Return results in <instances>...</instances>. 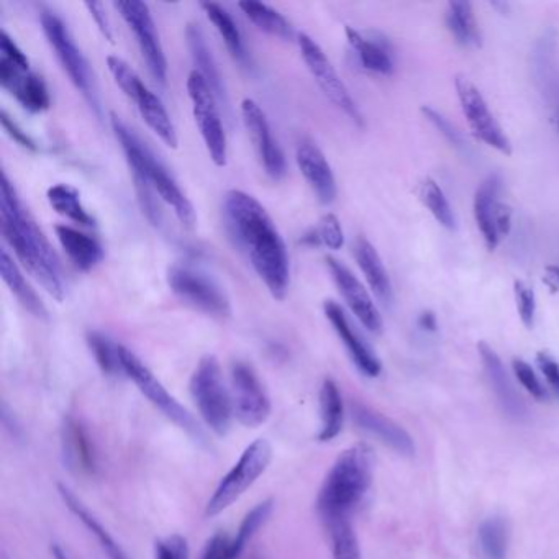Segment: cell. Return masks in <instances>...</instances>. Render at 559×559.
<instances>
[{
    "label": "cell",
    "mask_w": 559,
    "mask_h": 559,
    "mask_svg": "<svg viewBox=\"0 0 559 559\" xmlns=\"http://www.w3.org/2000/svg\"><path fill=\"white\" fill-rule=\"evenodd\" d=\"M223 217L235 245L245 253L274 299H286L291 268L281 233L260 200L243 191H230L223 202Z\"/></svg>",
    "instance_id": "cell-1"
},
{
    "label": "cell",
    "mask_w": 559,
    "mask_h": 559,
    "mask_svg": "<svg viewBox=\"0 0 559 559\" xmlns=\"http://www.w3.org/2000/svg\"><path fill=\"white\" fill-rule=\"evenodd\" d=\"M0 228L7 245L14 250L23 268L45 287L56 300L64 299L63 269L60 258L28 214L15 187L2 173L0 181Z\"/></svg>",
    "instance_id": "cell-2"
},
{
    "label": "cell",
    "mask_w": 559,
    "mask_h": 559,
    "mask_svg": "<svg viewBox=\"0 0 559 559\" xmlns=\"http://www.w3.org/2000/svg\"><path fill=\"white\" fill-rule=\"evenodd\" d=\"M110 123L114 128L115 137L122 145L123 153L127 156L128 166L132 169L135 191L143 214L153 225L161 222V210L155 194L160 196L166 204L174 210L182 227L192 230L196 227V210L191 200L181 191L178 182L174 181L168 168L156 158L155 153L138 138L137 133L112 114Z\"/></svg>",
    "instance_id": "cell-3"
},
{
    "label": "cell",
    "mask_w": 559,
    "mask_h": 559,
    "mask_svg": "<svg viewBox=\"0 0 559 559\" xmlns=\"http://www.w3.org/2000/svg\"><path fill=\"white\" fill-rule=\"evenodd\" d=\"M373 451L368 445L351 446L338 456L317 496L323 522L350 519L373 482Z\"/></svg>",
    "instance_id": "cell-4"
},
{
    "label": "cell",
    "mask_w": 559,
    "mask_h": 559,
    "mask_svg": "<svg viewBox=\"0 0 559 559\" xmlns=\"http://www.w3.org/2000/svg\"><path fill=\"white\" fill-rule=\"evenodd\" d=\"M191 396L196 402L200 417L205 425L219 437H225L235 417L232 394L228 392L223 379L222 368L214 355H207L199 361L192 374Z\"/></svg>",
    "instance_id": "cell-5"
},
{
    "label": "cell",
    "mask_w": 559,
    "mask_h": 559,
    "mask_svg": "<svg viewBox=\"0 0 559 559\" xmlns=\"http://www.w3.org/2000/svg\"><path fill=\"white\" fill-rule=\"evenodd\" d=\"M271 460H273V448L268 440L258 438L250 446H246L240 460L223 476L205 505V517L214 519L230 509L266 473Z\"/></svg>",
    "instance_id": "cell-6"
},
{
    "label": "cell",
    "mask_w": 559,
    "mask_h": 559,
    "mask_svg": "<svg viewBox=\"0 0 559 559\" xmlns=\"http://www.w3.org/2000/svg\"><path fill=\"white\" fill-rule=\"evenodd\" d=\"M120 361L125 378L132 379L141 394L150 400L156 409L161 410L166 419L176 423L182 432L194 438L199 445H207V437L199 422L169 394L168 389L156 379L155 374L151 373L148 366L133 351L128 350L127 346L120 345Z\"/></svg>",
    "instance_id": "cell-7"
},
{
    "label": "cell",
    "mask_w": 559,
    "mask_h": 559,
    "mask_svg": "<svg viewBox=\"0 0 559 559\" xmlns=\"http://www.w3.org/2000/svg\"><path fill=\"white\" fill-rule=\"evenodd\" d=\"M107 66L123 94L137 104L141 119L145 120L146 125L160 137L164 145L176 150L179 143L178 133L160 97L151 92L145 82L141 81L137 71L119 56H109Z\"/></svg>",
    "instance_id": "cell-8"
},
{
    "label": "cell",
    "mask_w": 559,
    "mask_h": 559,
    "mask_svg": "<svg viewBox=\"0 0 559 559\" xmlns=\"http://www.w3.org/2000/svg\"><path fill=\"white\" fill-rule=\"evenodd\" d=\"M41 27L45 32L46 40L55 50L56 58L60 60L61 66L73 82L74 87L81 92L87 104L91 105V109L96 112L97 117H102L99 94H97L91 64L86 60V56L82 55L78 45L74 43L68 27L64 25L63 20L58 15L48 12V10L41 14Z\"/></svg>",
    "instance_id": "cell-9"
},
{
    "label": "cell",
    "mask_w": 559,
    "mask_h": 559,
    "mask_svg": "<svg viewBox=\"0 0 559 559\" xmlns=\"http://www.w3.org/2000/svg\"><path fill=\"white\" fill-rule=\"evenodd\" d=\"M169 289L174 296L191 305L196 310L227 319L232 314L230 300L222 287L210 278L209 274L194 268L191 264H174L168 271Z\"/></svg>",
    "instance_id": "cell-10"
},
{
    "label": "cell",
    "mask_w": 559,
    "mask_h": 559,
    "mask_svg": "<svg viewBox=\"0 0 559 559\" xmlns=\"http://www.w3.org/2000/svg\"><path fill=\"white\" fill-rule=\"evenodd\" d=\"M187 92L191 97L192 112L196 117L197 127L207 146L210 158L214 161L215 166L225 168L228 156L227 135H225V128H223L219 107H217L219 100L196 69L191 71L187 78Z\"/></svg>",
    "instance_id": "cell-11"
},
{
    "label": "cell",
    "mask_w": 559,
    "mask_h": 559,
    "mask_svg": "<svg viewBox=\"0 0 559 559\" xmlns=\"http://www.w3.org/2000/svg\"><path fill=\"white\" fill-rule=\"evenodd\" d=\"M297 43H299L302 60L307 64L310 74L314 76L315 82L319 84L325 97L337 109H340L351 122L358 127H364V117L361 114L360 107L351 97L348 87L345 86V82L341 81L337 69L333 68L332 61L328 60L319 43L305 33H300L297 37Z\"/></svg>",
    "instance_id": "cell-12"
},
{
    "label": "cell",
    "mask_w": 559,
    "mask_h": 559,
    "mask_svg": "<svg viewBox=\"0 0 559 559\" xmlns=\"http://www.w3.org/2000/svg\"><path fill=\"white\" fill-rule=\"evenodd\" d=\"M456 94L460 100L461 110L468 120L469 130L474 137L484 145L491 146L494 150L512 155V141L507 137L504 128L500 127L496 115L492 114L486 99L482 96L476 84L469 81L466 76L458 74L455 79Z\"/></svg>",
    "instance_id": "cell-13"
},
{
    "label": "cell",
    "mask_w": 559,
    "mask_h": 559,
    "mask_svg": "<svg viewBox=\"0 0 559 559\" xmlns=\"http://www.w3.org/2000/svg\"><path fill=\"white\" fill-rule=\"evenodd\" d=\"M502 184L500 174H491L474 194V219L489 251H496L500 240L507 237L512 228V207L499 199Z\"/></svg>",
    "instance_id": "cell-14"
},
{
    "label": "cell",
    "mask_w": 559,
    "mask_h": 559,
    "mask_svg": "<svg viewBox=\"0 0 559 559\" xmlns=\"http://www.w3.org/2000/svg\"><path fill=\"white\" fill-rule=\"evenodd\" d=\"M115 9L119 10L122 19L127 22L128 27L135 33L141 56L146 66L150 69L151 76L166 86L168 81V61L164 56L161 46L160 35L156 30L155 20L151 10L145 2L140 0H127V2H115Z\"/></svg>",
    "instance_id": "cell-15"
},
{
    "label": "cell",
    "mask_w": 559,
    "mask_h": 559,
    "mask_svg": "<svg viewBox=\"0 0 559 559\" xmlns=\"http://www.w3.org/2000/svg\"><path fill=\"white\" fill-rule=\"evenodd\" d=\"M232 399L235 419L248 428H258L268 422L271 415V399L250 364L238 361L233 364Z\"/></svg>",
    "instance_id": "cell-16"
},
{
    "label": "cell",
    "mask_w": 559,
    "mask_h": 559,
    "mask_svg": "<svg viewBox=\"0 0 559 559\" xmlns=\"http://www.w3.org/2000/svg\"><path fill=\"white\" fill-rule=\"evenodd\" d=\"M241 115L251 140L255 143L256 153L260 156L261 166L274 181L284 178L286 174V158L278 141L274 140L269 127L268 117L260 104L253 99L241 102Z\"/></svg>",
    "instance_id": "cell-17"
},
{
    "label": "cell",
    "mask_w": 559,
    "mask_h": 559,
    "mask_svg": "<svg viewBox=\"0 0 559 559\" xmlns=\"http://www.w3.org/2000/svg\"><path fill=\"white\" fill-rule=\"evenodd\" d=\"M325 261H327L328 269H330L333 281L337 284L341 297L345 299L353 315L360 320L366 330L374 335H379L384 323H382L381 314L374 304L373 297L369 296L368 289L361 284L355 274L351 273V269L346 268L345 264L338 261L337 258L327 256Z\"/></svg>",
    "instance_id": "cell-18"
},
{
    "label": "cell",
    "mask_w": 559,
    "mask_h": 559,
    "mask_svg": "<svg viewBox=\"0 0 559 559\" xmlns=\"http://www.w3.org/2000/svg\"><path fill=\"white\" fill-rule=\"evenodd\" d=\"M0 84L28 112L40 114L51 107L50 91L43 78L5 58H0Z\"/></svg>",
    "instance_id": "cell-19"
},
{
    "label": "cell",
    "mask_w": 559,
    "mask_h": 559,
    "mask_svg": "<svg viewBox=\"0 0 559 559\" xmlns=\"http://www.w3.org/2000/svg\"><path fill=\"white\" fill-rule=\"evenodd\" d=\"M61 450H63L64 464L69 471L82 478L96 476L99 461H97L96 446L91 435L81 420L68 417L61 427Z\"/></svg>",
    "instance_id": "cell-20"
},
{
    "label": "cell",
    "mask_w": 559,
    "mask_h": 559,
    "mask_svg": "<svg viewBox=\"0 0 559 559\" xmlns=\"http://www.w3.org/2000/svg\"><path fill=\"white\" fill-rule=\"evenodd\" d=\"M328 322L332 323L333 330L337 332L340 340L343 341L346 351L350 353V358L355 363L360 373L368 378H378L382 371V364L374 351L369 348L368 343L358 335L355 328L351 327L350 320L346 317L345 310L341 309L340 304L335 300H327L323 305Z\"/></svg>",
    "instance_id": "cell-21"
},
{
    "label": "cell",
    "mask_w": 559,
    "mask_h": 559,
    "mask_svg": "<svg viewBox=\"0 0 559 559\" xmlns=\"http://www.w3.org/2000/svg\"><path fill=\"white\" fill-rule=\"evenodd\" d=\"M297 166L305 181L323 205L332 204L337 197V181L332 166L314 141H300L296 151Z\"/></svg>",
    "instance_id": "cell-22"
},
{
    "label": "cell",
    "mask_w": 559,
    "mask_h": 559,
    "mask_svg": "<svg viewBox=\"0 0 559 559\" xmlns=\"http://www.w3.org/2000/svg\"><path fill=\"white\" fill-rule=\"evenodd\" d=\"M345 33L351 50L355 51L356 58L363 69L369 73L379 74V76L394 74L396 60H394V48H392L391 41L382 37L381 33H364L353 27H346Z\"/></svg>",
    "instance_id": "cell-23"
},
{
    "label": "cell",
    "mask_w": 559,
    "mask_h": 559,
    "mask_svg": "<svg viewBox=\"0 0 559 559\" xmlns=\"http://www.w3.org/2000/svg\"><path fill=\"white\" fill-rule=\"evenodd\" d=\"M478 351L484 369H486L489 384H491L492 391L496 394L505 415L512 420H517V422L527 419V407L523 404L519 392L515 391L514 384L510 381L509 374L505 371L504 363L500 360L496 350H492L491 346L481 341L478 345Z\"/></svg>",
    "instance_id": "cell-24"
},
{
    "label": "cell",
    "mask_w": 559,
    "mask_h": 559,
    "mask_svg": "<svg viewBox=\"0 0 559 559\" xmlns=\"http://www.w3.org/2000/svg\"><path fill=\"white\" fill-rule=\"evenodd\" d=\"M351 415H353V420L361 430L378 438L381 443L389 446L399 455H415L414 440L409 433L405 432L404 428L400 427L399 423L387 419L384 415L363 404H353Z\"/></svg>",
    "instance_id": "cell-25"
},
{
    "label": "cell",
    "mask_w": 559,
    "mask_h": 559,
    "mask_svg": "<svg viewBox=\"0 0 559 559\" xmlns=\"http://www.w3.org/2000/svg\"><path fill=\"white\" fill-rule=\"evenodd\" d=\"M187 46L191 51L192 60L196 64L197 73L205 79L210 89L214 92L219 104L228 107V96L225 84H223L222 74H220L219 64L215 61L209 43L205 40L204 32L197 23H189L186 28Z\"/></svg>",
    "instance_id": "cell-26"
},
{
    "label": "cell",
    "mask_w": 559,
    "mask_h": 559,
    "mask_svg": "<svg viewBox=\"0 0 559 559\" xmlns=\"http://www.w3.org/2000/svg\"><path fill=\"white\" fill-rule=\"evenodd\" d=\"M353 255L374 296L378 297L382 305H391L394 300L391 278L373 243L364 237L356 238Z\"/></svg>",
    "instance_id": "cell-27"
},
{
    "label": "cell",
    "mask_w": 559,
    "mask_h": 559,
    "mask_svg": "<svg viewBox=\"0 0 559 559\" xmlns=\"http://www.w3.org/2000/svg\"><path fill=\"white\" fill-rule=\"evenodd\" d=\"M55 232L64 253L82 273H89L104 260V248L96 238L89 237L86 233L79 232L78 228L69 225H56Z\"/></svg>",
    "instance_id": "cell-28"
},
{
    "label": "cell",
    "mask_w": 559,
    "mask_h": 559,
    "mask_svg": "<svg viewBox=\"0 0 559 559\" xmlns=\"http://www.w3.org/2000/svg\"><path fill=\"white\" fill-rule=\"evenodd\" d=\"M58 492H60L61 500L68 507L69 512L99 541L100 548L105 551L107 558L128 559L127 553L122 550V546L110 535L109 530L96 519V515L92 514L86 505L82 504V500L68 486L58 484Z\"/></svg>",
    "instance_id": "cell-29"
},
{
    "label": "cell",
    "mask_w": 559,
    "mask_h": 559,
    "mask_svg": "<svg viewBox=\"0 0 559 559\" xmlns=\"http://www.w3.org/2000/svg\"><path fill=\"white\" fill-rule=\"evenodd\" d=\"M320 430L317 440L322 443L335 440L345 425V404L340 387L333 379H325L320 387Z\"/></svg>",
    "instance_id": "cell-30"
},
{
    "label": "cell",
    "mask_w": 559,
    "mask_h": 559,
    "mask_svg": "<svg viewBox=\"0 0 559 559\" xmlns=\"http://www.w3.org/2000/svg\"><path fill=\"white\" fill-rule=\"evenodd\" d=\"M445 22L456 43H460L461 46H474V48L481 46V30L471 2L455 0L446 5Z\"/></svg>",
    "instance_id": "cell-31"
},
{
    "label": "cell",
    "mask_w": 559,
    "mask_h": 559,
    "mask_svg": "<svg viewBox=\"0 0 559 559\" xmlns=\"http://www.w3.org/2000/svg\"><path fill=\"white\" fill-rule=\"evenodd\" d=\"M202 9L205 10V14L209 17L210 22L214 23V27L220 33V37L225 41L230 55L243 68H250V55L246 51L245 41L241 37L240 28L237 27V23L233 20L232 15L228 14L222 5L214 4V2H204Z\"/></svg>",
    "instance_id": "cell-32"
},
{
    "label": "cell",
    "mask_w": 559,
    "mask_h": 559,
    "mask_svg": "<svg viewBox=\"0 0 559 559\" xmlns=\"http://www.w3.org/2000/svg\"><path fill=\"white\" fill-rule=\"evenodd\" d=\"M0 274H2V279L9 286L12 294H15V297L22 302L23 307L28 312H32L35 317L45 319V305L41 304L40 297L35 294L32 287L28 286L27 281L23 278V274L20 273L19 266L15 264L14 258L7 253V250H2Z\"/></svg>",
    "instance_id": "cell-33"
},
{
    "label": "cell",
    "mask_w": 559,
    "mask_h": 559,
    "mask_svg": "<svg viewBox=\"0 0 559 559\" xmlns=\"http://www.w3.org/2000/svg\"><path fill=\"white\" fill-rule=\"evenodd\" d=\"M48 202L51 207L71 222L78 223L81 227H94L96 220L82 205L81 194L78 189L69 184H56L48 189Z\"/></svg>",
    "instance_id": "cell-34"
},
{
    "label": "cell",
    "mask_w": 559,
    "mask_h": 559,
    "mask_svg": "<svg viewBox=\"0 0 559 559\" xmlns=\"http://www.w3.org/2000/svg\"><path fill=\"white\" fill-rule=\"evenodd\" d=\"M240 9L245 12L251 23H255L256 27L260 28L261 32L284 41L294 40V28L291 23L273 7L250 0V2H241Z\"/></svg>",
    "instance_id": "cell-35"
},
{
    "label": "cell",
    "mask_w": 559,
    "mask_h": 559,
    "mask_svg": "<svg viewBox=\"0 0 559 559\" xmlns=\"http://www.w3.org/2000/svg\"><path fill=\"white\" fill-rule=\"evenodd\" d=\"M415 192H417V197H419L423 207L433 215V219L437 220L441 227L446 228V230H455V210L451 207L450 200L435 179L423 178Z\"/></svg>",
    "instance_id": "cell-36"
},
{
    "label": "cell",
    "mask_w": 559,
    "mask_h": 559,
    "mask_svg": "<svg viewBox=\"0 0 559 559\" xmlns=\"http://www.w3.org/2000/svg\"><path fill=\"white\" fill-rule=\"evenodd\" d=\"M479 551L482 559H507L509 555V523L500 517H491L479 525Z\"/></svg>",
    "instance_id": "cell-37"
},
{
    "label": "cell",
    "mask_w": 559,
    "mask_h": 559,
    "mask_svg": "<svg viewBox=\"0 0 559 559\" xmlns=\"http://www.w3.org/2000/svg\"><path fill=\"white\" fill-rule=\"evenodd\" d=\"M87 345L91 348L100 371L109 378H122V361H120V345L100 332L87 333Z\"/></svg>",
    "instance_id": "cell-38"
},
{
    "label": "cell",
    "mask_w": 559,
    "mask_h": 559,
    "mask_svg": "<svg viewBox=\"0 0 559 559\" xmlns=\"http://www.w3.org/2000/svg\"><path fill=\"white\" fill-rule=\"evenodd\" d=\"M274 502L273 499H266L260 504L255 505L253 509L246 514L243 522L240 523V528L237 530V537L232 540V558L238 559L243 555L246 546L253 540L256 533L260 532L264 523L268 522L269 517L273 515Z\"/></svg>",
    "instance_id": "cell-39"
},
{
    "label": "cell",
    "mask_w": 559,
    "mask_h": 559,
    "mask_svg": "<svg viewBox=\"0 0 559 559\" xmlns=\"http://www.w3.org/2000/svg\"><path fill=\"white\" fill-rule=\"evenodd\" d=\"M332 541L333 559H361L360 541L350 519L325 523Z\"/></svg>",
    "instance_id": "cell-40"
},
{
    "label": "cell",
    "mask_w": 559,
    "mask_h": 559,
    "mask_svg": "<svg viewBox=\"0 0 559 559\" xmlns=\"http://www.w3.org/2000/svg\"><path fill=\"white\" fill-rule=\"evenodd\" d=\"M515 304L519 312L523 327L533 328L535 325V315H537V297L532 287L527 286L523 281L514 282Z\"/></svg>",
    "instance_id": "cell-41"
},
{
    "label": "cell",
    "mask_w": 559,
    "mask_h": 559,
    "mask_svg": "<svg viewBox=\"0 0 559 559\" xmlns=\"http://www.w3.org/2000/svg\"><path fill=\"white\" fill-rule=\"evenodd\" d=\"M315 230L319 235L320 243H322V246H327L328 250H341L345 245V233H343L337 215H323Z\"/></svg>",
    "instance_id": "cell-42"
},
{
    "label": "cell",
    "mask_w": 559,
    "mask_h": 559,
    "mask_svg": "<svg viewBox=\"0 0 559 559\" xmlns=\"http://www.w3.org/2000/svg\"><path fill=\"white\" fill-rule=\"evenodd\" d=\"M422 114L425 115V119L432 123L433 127L437 128L438 132L446 138V141H450L451 145L458 148V150H464V148H466L460 130H458L450 120L446 119L445 115L440 114L438 110L433 109L430 105H423Z\"/></svg>",
    "instance_id": "cell-43"
},
{
    "label": "cell",
    "mask_w": 559,
    "mask_h": 559,
    "mask_svg": "<svg viewBox=\"0 0 559 559\" xmlns=\"http://www.w3.org/2000/svg\"><path fill=\"white\" fill-rule=\"evenodd\" d=\"M512 368H514L515 376L519 379L520 384L527 389L530 396L535 397L537 400L546 399V389L527 361L515 358Z\"/></svg>",
    "instance_id": "cell-44"
},
{
    "label": "cell",
    "mask_w": 559,
    "mask_h": 559,
    "mask_svg": "<svg viewBox=\"0 0 559 559\" xmlns=\"http://www.w3.org/2000/svg\"><path fill=\"white\" fill-rule=\"evenodd\" d=\"M155 559H189V545L182 535L156 541Z\"/></svg>",
    "instance_id": "cell-45"
},
{
    "label": "cell",
    "mask_w": 559,
    "mask_h": 559,
    "mask_svg": "<svg viewBox=\"0 0 559 559\" xmlns=\"http://www.w3.org/2000/svg\"><path fill=\"white\" fill-rule=\"evenodd\" d=\"M0 123H2V128L7 132V135H9L12 140L17 141L20 146L30 151L38 150L37 143L33 141V138L27 135V132H23L19 123L15 122L5 110H2V114H0Z\"/></svg>",
    "instance_id": "cell-46"
},
{
    "label": "cell",
    "mask_w": 559,
    "mask_h": 559,
    "mask_svg": "<svg viewBox=\"0 0 559 559\" xmlns=\"http://www.w3.org/2000/svg\"><path fill=\"white\" fill-rule=\"evenodd\" d=\"M202 559H233L232 540L223 533H215L214 537L207 541Z\"/></svg>",
    "instance_id": "cell-47"
},
{
    "label": "cell",
    "mask_w": 559,
    "mask_h": 559,
    "mask_svg": "<svg viewBox=\"0 0 559 559\" xmlns=\"http://www.w3.org/2000/svg\"><path fill=\"white\" fill-rule=\"evenodd\" d=\"M537 364L540 368L541 374L545 376L548 386L551 387V391L555 392L556 396L559 397V363L558 361L546 353V351H540L537 355Z\"/></svg>",
    "instance_id": "cell-48"
},
{
    "label": "cell",
    "mask_w": 559,
    "mask_h": 559,
    "mask_svg": "<svg viewBox=\"0 0 559 559\" xmlns=\"http://www.w3.org/2000/svg\"><path fill=\"white\" fill-rule=\"evenodd\" d=\"M0 51H2V58H5V60L12 61L20 68L30 69V61H28L27 56L5 30L0 33Z\"/></svg>",
    "instance_id": "cell-49"
},
{
    "label": "cell",
    "mask_w": 559,
    "mask_h": 559,
    "mask_svg": "<svg viewBox=\"0 0 559 559\" xmlns=\"http://www.w3.org/2000/svg\"><path fill=\"white\" fill-rule=\"evenodd\" d=\"M87 9L91 12L92 19L96 20L97 27H99L100 32L109 41H114V35H112V30H110L109 19L105 15L104 5L100 2H87Z\"/></svg>",
    "instance_id": "cell-50"
},
{
    "label": "cell",
    "mask_w": 559,
    "mask_h": 559,
    "mask_svg": "<svg viewBox=\"0 0 559 559\" xmlns=\"http://www.w3.org/2000/svg\"><path fill=\"white\" fill-rule=\"evenodd\" d=\"M543 282L553 294L559 292V266L558 264H550L546 266L545 274H543Z\"/></svg>",
    "instance_id": "cell-51"
},
{
    "label": "cell",
    "mask_w": 559,
    "mask_h": 559,
    "mask_svg": "<svg viewBox=\"0 0 559 559\" xmlns=\"http://www.w3.org/2000/svg\"><path fill=\"white\" fill-rule=\"evenodd\" d=\"M417 323H419V327L425 330V332H437V315L433 314L432 310H423L422 314L419 315Z\"/></svg>",
    "instance_id": "cell-52"
},
{
    "label": "cell",
    "mask_w": 559,
    "mask_h": 559,
    "mask_svg": "<svg viewBox=\"0 0 559 559\" xmlns=\"http://www.w3.org/2000/svg\"><path fill=\"white\" fill-rule=\"evenodd\" d=\"M51 555H53V559H69V556L66 555V551H64L60 545L51 546Z\"/></svg>",
    "instance_id": "cell-53"
},
{
    "label": "cell",
    "mask_w": 559,
    "mask_h": 559,
    "mask_svg": "<svg viewBox=\"0 0 559 559\" xmlns=\"http://www.w3.org/2000/svg\"><path fill=\"white\" fill-rule=\"evenodd\" d=\"M555 123H556V128H558V130H559V112H558V115H556V117H555Z\"/></svg>",
    "instance_id": "cell-54"
}]
</instances>
